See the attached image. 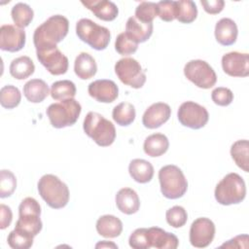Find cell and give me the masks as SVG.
Instances as JSON below:
<instances>
[{
  "mask_svg": "<svg viewBox=\"0 0 249 249\" xmlns=\"http://www.w3.org/2000/svg\"><path fill=\"white\" fill-rule=\"evenodd\" d=\"M69 30L68 19L61 15H54L50 17L41 25H39L33 34V43L36 48L55 47L61 42Z\"/></svg>",
  "mask_w": 249,
  "mask_h": 249,
  "instance_id": "1",
  "label": "cell"
},
{
  "mask_svg": "<svg viewBox=\"0 0 249 249\" xmlns=\"http://www.w3.org/2000/svg\"><path fill=\"white\" fill-rule=\"evenodd\" d=\"M39 195L45 202L53 209H60L69 201V189L57 176L53 174L43 175L37 185Z\"/></svg>",
  "mask_w": 249,
  "mask_h": 249,
  "instance_id": "2",
  "label": "cell"
},
{
  "mask_svg": "<svg viewBox=\"0 0 249 249\" xmlns=\"http://www.w3.org/2000/svg\"><path fill=\"white\" fill-rule=\"evenodd\" d=\"M83 128L85 133L100 147H108L115 141V125L99 113L89 112L84 120Z\"/></svg>",
  "mask_w": 249,
  "mask_h": 249,
  "instance_id": "3",
  "label": "cell"
},
{
  "mask_svg": "<svg viewBox=\"0 0 249 249\" xmlns=\"http://www.w3.org/2000/svg\"><path fill=\"white\" fill-rule=\"evenodd\" d=\"M214 196L218 203L222 205L240 203L246 196V186L243 178L234 172L227 174L216 185Z\"/></svg>",
  "mask_w": 249,
  "mask_h": 249,
  "instance_id": "4",
  "label": "cell"
},
{
  "mask_svg": "<svg viewBox=\"0 0 249 249\" xmlns=\"http://www.w3.org/2000/svg\"><path fill=\"white\" fill-rule=\"evenodd\" d=\"M159 180L160 192L166 198L177 199L187 192V179L183 171L174 164L162 166L159 171Z\"/></svg>",
  "mask_w": 249,
  "mask_h": 249,
  "instance_id": "5",
  "label": "cell"
},
{
  "mask_svg": "<svg viewBox=\"0 0 249 249\" xmlns=\"http://www.w3.org/2000/svg\"><path fill=\"white\" fill-rule=\"evenodd\" d=\"M82 111L81 104L74 98L51 104L47 108V116L51 124L55 128L73 125Z\"/></svg>",
  "mask_w": 249,
  "mask_h": 249,
  "instance_id": "6",
  "label": "cell"
},
{
  "mask_svg": "<svg viewBox=\"0 0 249 249\" xmlns=\"http://www.w3.org/2000/svg\"><path fill=\"white\" fill-rule=\"evenodd\" d=\"M76 34L81 41L96 51L105 50L111 38L107 27L101 26L89 18H81L76 23Z\"/></svg>",
  "mask_w": 249,
  "mask_h": 249,
  "instance_id": "7",
  "label": "cell"
},
{
  "mask_svg": "<svg viewBox=\"0 0 249 249\" xmlns=\"http://www.w3.org/2000/svg\"><path fill=\"white\" fill-rule=\"evenodd\" d=\"M40 216L41 206L39 202L33 197H25L18 206V219L15 228L21 229L36 236L43 228Z\"/></svg>",
  "mask_w": 249,
  "mask_h": 249,
  "instance_id": "8",
  "label": "cell"
},
{
  "mask_svg": "<svg viewBox=\"0 0 249 249\" xmlns=\"http://www.w3.org/2000/svg\"><path fill=\"white\" fill-rule=\"evenodd\" d=\"M115 73L120 81L133 89H141L146 82V74L140 63L132 57H124L115 64Z\"/></svg>",
  "mask_w": 249,
  "mask_h": 249,
  "instance_id": "9",
  "label": "cell"
},
{
  "mask_svg": "<svg viewBox=\"0 0 249 249\" xmlns=\"http://www.w3.org/2000/svg\"><path fill=\"white\" fill-rule=\"evenodd\" d=\"M185 77L195 86L200 89H210L217 82V76L213 68L204 60L193 59L184 67Z\"/></svg>",
  "mask_w": 249,
  "mask_h": 249,
  "instance_id": "10",
  "label": "cell"
},
{
  "mask_svg": "<svg viewBox=\"0 0 249 249\" xmlns=\"http://www.w3.org/2000/svg\"><path fill=\"white\" fill-rule=\"evenodd\" d=\"M177 117L182 125L192 129L203 127L209 120V114L205 107L194 101L183 102L178 109Z\"/></svg>",
  "mask_w": 249,
  "mask_h": 249,
  "instance_id": "11",
  "label": "cell"
},
{
  "mask_svg": "<svg viewBox=\"0 0 249 249\" xmlns=\"http://www.w3.org/2000/svg\"><path fill=\"white\" fill-rule=\"evenodd\" d=\"M36 55L40 63L52 75H62L68 70V58L56 46L38 49L36 50Z\"/></svg>",
  "mask_w": 249,
  "mask_h": 249,
  "instance_id": "12",
  "label": "cell"
},
{
  "mask_svg": "<svg viewBox=\"0 0 249 249\" xmlns=\"http://www.w3.org/2000/svg\"><path fill=\"white\" fill-rule=\"evenodd\" d=\"M214 223L205 217L196 219L190 229V242L194 247L204 248L211 244L215 236Z\"/></svg>",
  "mask_w": 249,
  "mask_h": 249,
  "instance_id": "13",
  "label": "cell"
},
{
  "mask_svg": "<svg viewBox=\"0 0 249 249\" xmlns=\"http://www.w3.org/2000/svg\"><path fill=\"white\" fill-rule=\"evenodd\" d=\"M25 31L12 24H3L0 27V49L2 51L16 53L25 45Z\"/></svg>",
  "mask_w": 249,
  "mask_h": 249,
  "instance_id": "14",
  "label": "cell"
},
{
  "mask_svg": "<svg viewBox=\"0 0 249 249\" xmlns=\"http://www.w3.org/2000/svg\"><path fill=\"white\" fill-rule=\"evenodd\" d=\"M222 67L231 77H247L249 75V54L231 52L222 56Z\"/></svg>",
  "mask_w": 249,
  "mask_h": 249,
  "instance_id": "15",
  "label": "cell"
},
{
  "mask_svg": "<svg viewBox=\"0 0 249 249\" xmlns=\"http://www.w3.org/2000/svg\"><path fill=\"white\" fill-rule=\"evenodd\" d=\"M88 91L89 96L102 103H111L115 101L119 95V88L116 83L107 79L91 82L89 85Z\"/></svg>",
  "mask_w": 249,
  "mask_h": 249,
  "instance_id": "16",
  "label": "cell"
},
{
  "mask_svg": "<svg viewBox=\"0 0 249 249\" xmlns=\"http://www.w3.org/2000/svg\"><path fill=\"white\" fill-rule=\"evenodd\" d=\"M171 115L170 106L164 102H156L149 106L143 114L142 124L145 127L154 129L165 124Z\"/></svg>",
  "mask_w": 249,
  "mask_h": 249,
  "instance_id": "17",
  "label": "cell"
},
{
  "mask_svg": "<svg viewBox=\"0 0 249 249\" xmlns=\"http://www.w3.org/2000/svg\"><path fill=\"white\" fill-rule=\"evenodd\" d=\"M82 4L101 20L112 21L119 14L117 5L109 0H87L82 1Z\"/></svg>",
  "mask_w": 249,
  "mask_h": 249,
  "instance_id": "18",
  "label": "cell"
},
{
  "mask_svg": "<svg viewBox=\"0 0 249 249\" xmlns=\"http://www.w3.org/2000/svg\"><path fill=\"white\" fill-rule=\"evenodd\" d=\"M148 240L150 248L176 249L179 245V240L175 234L158 227L148 229Z\"/></svg>",
  "mask_w": 249,
  "mask_h": 249,
  "instance_id": "19",
  "label": "cell"
},
{
  "mask_svg": "<svg viewBox=\"0 0 249 249\" xmlns=\"http://www.w3.org/2000/svg\"><path fill=\"white\" fill-rule=\"evenodd\" d=\"M215 38L223 46L233 45L236 41L238 30L236 23L229 18H223L215 25Z\"/></svg>",
  "mask_w": 249,
  "mask_h": 249,
  "instance_id": "20",
  "label": "cell"
},
{
  "mask_svg": "<svg viewBox=\"0 0 249 249\" xmlns=\"http://www.w3.org/2000/svg\"><path fill=\"white\" fill-rule=\"evenodd\" d=\"M118 209L126 215L136 213L140 208V199L137 193L130 188L121 189L115 197Z\"/></svg>",
  "mask_w": 249,
  "mask_h": 249,
  "instance_id": "21",
  "label": "cell"
},
{
  "mask_svg": "<svg viewBox=\"0 0 249 249\" xmlns=\"http://www.w3.org/2000/svg\"><path fill=\"white\" fill-rule=\"evenodd\" d=\"M153 33V22L145 23L135 17L128 18L125 24V34L137 44L146 42Z\"/></svg>",
  "mask_w": 249,
  "mask_h": 249,
  "instance_id": "22",
  "label": "cell"
},
{
  "mask_svg": "<svg viewBox=\"0 0 249 249\" xmlns=\"http://www.w3.org/2000/svg\"><path fill=\"white\" fill-rule=\"evenodd\" d=\"M96 231L106 238L118 237L123 231L122 221L114 215H103L96 221Z\"/></svg>",
  "mask_w": 249,
  "mask_h": 249,
  "instance_id": "23",
  "label": "cell"
},
{
  "mask_svg": "<svg viewBox=\"0 0 249 249\" xmlns=\"http://www.w3.org/2000/svg\"><path fill=\"white\" fill-rule=\"evenodd\" d=\"M128 172L131 178L140 184L150 182L154 176V167L152 163L143 159H134L129 162Z\"/></svg>",
  "mask_w": 249,
  "mask_h": 249,
  "instance_id": "24",
  "label": "cell"
},
{
  "mask_svg": "<svg viewBox=\"0 0 249 249\" xmlns=\"http://www.w3.org/2000/svg\"><path fill=\"white\" fill-rule=\"evenodd\" d=\"M74 71L78 78L88 80L92 78L97 72L95 59L88 53H81L77 55L74 62Z\"/></svg>",
  "mask_w": 249,
  "mask_h": 249,
  "instance_id": "25",
  "label": "cell"
},
{
  "mask_svg": "<svg viewBox=\"0 0 249 249\" xmlns=\"http://www.w3.org/2000/svg\"><path fill=\"white\" fill-rule=\"evenodd\" d=\"M49 86L44 80L31 79L23 86V94L25 98L32 103H40L49 95Z\"/></svg>",
  "mask_w": 249,
  "mask_h": 249,
  "instance_id": "26",
  "label": "cell"
},
{
  "mask_svg": "<svg viewBox=\"0 0 249 249\" xmlns=\"http://www.w3.org/2000/svg\"><path fill=\"white\" fill-rule=\"evenodd\" d=\"M169 147L168 138L162 133H154L146 137L143 149L146 155L152 158L160 157L166 153Z\"/></svg>",
  "mask_w": 249,
  "mask_h": 249,
  "instance_id": "27",
  "label": "cell"
},
{
  "mask_svg": "<svg viewBox=\"0 0 249 249\" xmlns=\"http://www.w3.org/2000/svg\"><path fill=\"white\" fill-rule=\"evenodd\" d=\"M35 70V65L29 56L21 55L12 60L9 71L12 77L17 80H24L30 77Z\"/></svg>",
  "mask_w": 249,
  "mask_h": 249,
  "instance_id": "28",
  "label": "cell"
},
{
  "mask_svg": "<svg viewBox=\"0 0 249 249\" xmlns=\"http://www.w3.org/2000/svg\"><path fill=\"white\" fill-rule=\"evenodd\" d=\"M231 156L236 165L243 171H249V143L242 139L235 141L231 147Z\"/></svg>",
  "mask_w": 249,
  "mask_h": 249,
  "instance_id": "29",
  "label": "cell"
},
{
  "mask_svg": "<svg viewBox=\"0 0 249 249\" xmlns=\"http://www.w3.org/2000/svg\"><path fill=\"white\" fill-rule=\"evenodd\" d=\"M136 116L134 106L129 102H122L114 107L113 120L121 126H127L133 123Z\"/></svg>",
  "mask_w": 249,
  "mask_h": 249,
  "instance_id": "30",
  "label": "cell"
},
{
  "mask_svg": "<svg viewBox=\"0 0 249 249\" xmlns=\"http://www.w3.org/2000/svg\"><path fill=\"white\" fill-rule=\"evenodd\" d=\"M76 86L70 80L56 81L51 87V96L54 100H66L74 98L76 95Z\"/></svg>",
  "mask_w": 249,
  "mask_h": 249,
  "instance_id": "31",
  "label": "cell"
},
{
  "mask_svg": "<svg viewBox=\"0 0 249 249\" xmlns=\"http://www.w3.org/2000/svg\"><path fill=\"white\" fill-rule=\"evenodd\" d=\"M11 16L16 26L23 29L24 27L28 26L29 23L32 21L34 12L29 5L19 2V3H17L12 8Z\"/></svg>",
  "mask_w": 249,
  "mask_h": 249,
  "instance_id": "32",
  "label": "cell"
},
{
  "mask_svg": "<svg viewBox=\"0 0 249 249\" xmlns=\"http://www.w3.org/2000/svg\"><path fill=\"white\" fill-rule=\"evenodd\" d=\"M197 17V8L192 0L176 1V19L182 23H191Z\"/></svg>",
  "mask_w": 249,
  "mask_h": 249,
  "instance_id": "33",
  "label": "cell"
},
{
  "mask_svg": "<svg viewBox=\"0 0 249 249\" xmlns=\"http://www.w3.org/2000/svg\"><path fill=\"white\" fill-rule=\"evenodd\" d=\"M33 236L31 233L15 228L8 235L7 241L11 248L14 249H28L33 245Z\"/></svg>",
  "mask_w": 249,
  "mask_h": 249,
  "instance_id": "34",
  "label": "cell"
},
{
  "mask_svg": "<svg viewBox=\"0 0 249 249\" xmlns=\"http://www.w3.org/2000/svg\"><path fill=\"white\" fill-rule=\"evenodd\" d=\"M21 100V93L19 89L13 86H4L0 90V103L3 108L13 109L18 106Z\"/></svg>",
  "mask_w": 249,
  "mask_h": 249,
  "instance_id": "35",
  "label": "cell"
},
{
  "mask_svg": "<svg viewBox=\"0 0 249 249\" xmlns=\"http://www.w3.org/2000/svg\"><path fill=\"white\" fill-rule=\"evenodd\" d=\"M158 16V4L155 2L142 1L135 9V18L145 23L153 22Z\"/></svg>",
  "mask_w": 249,
  "mask_h": 249,
  "instance_id": "36",
  "label": "cell"
},
{
  "mask_svg": "<svg viewBox=\"0 0 249 249\" xmlns=\"http://www.w3.org/2000/svg\"><path fill=\"white\" fill-rule=\"evenodd\" d=\"M17 188V178L15 174L7 169L0 171V197L11 196Z\"/></svg>",
  "mask_w": 249,
  "mask_h": 249,
  "instance_id": "37",
  "label": "cell"
},
{
  "mask_svg": "<svg viewBox=\"0 0 249 249\" xmlns=\"http://www.w3.org/2000/svg\"><path fill=\"white\" fill-rule=\"evenodd\" d=\"M166 222L172 228L178 229L183 227L188 220V214L184 207L180 205H175L169 208L165 213Z\"/></svg>",
  "mask_w": 249,
  "mask_h": 249,
  "instance_id": "38",
  "label": "cell"
},
{
  "mask_svg": "<svg viewBox=\"0 0 249 249\" xmlns=\"http://www.w3.org/2000/svg\"><path fill=\"white\" fill-rule=\"evenodd\" d=\"M138 49V44L130 39L125 32L120 33L115 41V50L122 55L134 53Z\"/></svg>",
  "mask_w": 249,
  "mask_h": 249,
  "instance_id": "39",
  "label": "cell"
},
{
  "mask_svg": "<svg viewBox=\"0 0 249 249\" xmlns=\"http://www.w3.org/2000/svg\"><path fill=\"white\" fill-rule=\"evenodd\" d=\"M129 246L133 249H149V240H148V229L139 228L136 229L129 236L128 239Z\"/></svg>",
  "mask_w": 249,
  "mask_h": 249,
  "instance_id": "40",
  "label": "cell"
},
{
  "mask_svg": "<svg viewBox=\"0 0 249 249\" xmlns=\"http://www.w3.org/2000/svg\"><path fill=\"white\" fill-rule=\"evenodd\" d=\"M211 99L216 105L228 106L233 100V93L228 88L218 87L212 90Z\"/></svg>",
  "mask_w": 249,
  "mask_h": 249,
  "instance_id": "41",
  "label": "cell"
},
{
  "mask_svg": "<svg viewBox=\"0 0 249 249\" xmlns=\"http://www.w3.org/2000/svg\"><path fill=\"white\" fill-rule=\"evenodd\" d=\"M158 4V16L161 20L172 21L176 18V1H160Z\"/></svg>",
  "mask_w": 249,
  "mask_h": 249,
  "instance_id": "42",
  "label": "cell"
},
{
  "mask_svg": "<svg viewBox=\"0 0 249 249\" xmlns=\"http://www.w3.org/2000/svg\"><path fill=\"white\" fill-rule=\"evenodd\" d=\"M203 10L210 15H216L223 11L225 2L223 0H201L200 1Z\"/></svg>",
  "mask_w": 249,
  "mask_h": 249,
  "instance_id": "43",
  "label": "cell"
},
{
  "mask_svg": "<svg viewBox=\"0 0 249 249\" xmlns=\"http://www.w3.org/2000/svg\"><path fill=\"white\" fill-rule=\"evenodd\" d=\"M247 241H248V235L242 234L237 235L227 242L223 243L221 247H229V248H247Z\"/></svg>",
  "mask_w": 249,
  "mask_h": 249,
  "instance_id": "44",
  "label": "cell"
},
{
  "mask_svg": "<svg viewBox=\"0 0 249 249\" xmlns=\"http://www.w3.org/2000/svg\"><path fill=\"white\" fill-rule=\"evenodd\" d=\"M0 212H1V224H0V229L5 230L8 228L13 220V213L12 210L9 206L5 204L0 205Z\"/></svg>",
  "mask_w": 249,
  "mask_h": 249,
  "instance_id": "45",
  "label": "cell"
},
{
  "mask_svg": "<svg viewBox=\"0 0 249 249\" xmlns=\"http://www.w3.org/2000/svg\"><path fill=\"white\" fill-rule=\"evenodd\" d=\"M105 247H111V248H118V246L115 244V243H113V242H108V241H106V240H102V241H100V242H98L96 245H95V248H105Z\"/></svg>",
  "mask_w": 249,
  "mask_h": 249,
  "instance_id": "46",
  "label": "cell"
}]
</instances>
